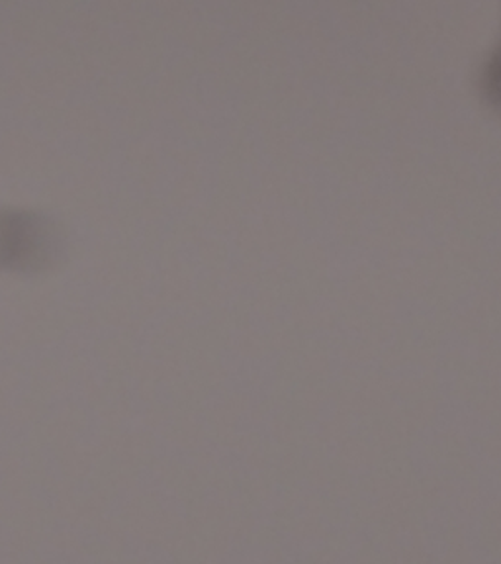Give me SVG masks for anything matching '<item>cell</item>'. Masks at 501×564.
<instances>
[{
	"instance_id": "6da1fadb",
	"label": "cell",
	"mask_w": 501,
	"mask_h": 564,
	"mask_svg": "<svg viewBox=\"0 0 501 564\" xmlns=\"http://www.w3.org/2000/svg\"><path fill=\"white\" fill-rule=\"evenodd\" d=\"M62 251L55 224L32 212L0 208V267L35 271L52 263Z\"/></svg>"
}]
</instances>
